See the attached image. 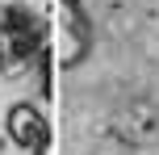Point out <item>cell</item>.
I'll use <instances>...</instances> for the list:
<instances>
[{"mask_svg":"<svg viewBox=\"0 0 159 155\" xmlns=\"http://www.w3.org/2000/svg\"><path fill=\"white\" fill-rule=\"evenodd\" d=\"M4 134H8V143L21 147V151H34V147H42V143H50L46 117H42V109L30 105V101L8 105V113H4Z\"/></svg>","mask_w":159,"mask_h":155,"instance_id":"6da1fadb","label":"cell"},{"mask_svg":"<svg viewBox=\"0 0 159 155\" xmlns=\"http://www.w3.org/2000/svg\"><path fill=\"white\" fill-rule=\"evenodd\" d=\"M63 30H67V38H71V46H67V55H63V67H75L80 59L92 50V21H88V13H84L80 0H63Z\"/></svg>","mask_w":159,"mask_h":155,"instance_id":"7a4b0ae2","label":"cell"},{"mask_svg":"<svg viewBox=\"0 0 159 155\" xmlns=\"http://www.w3.org/2000/svg\"><path fill=\"white\" fill-rule=\"evenodd\" d=\"M34 155H46V143H42V147H34Z\"/></svg>","mask_w":159,"mask_h":155,"instance_id":"3957f363","label":"cell"}]
</instances>
